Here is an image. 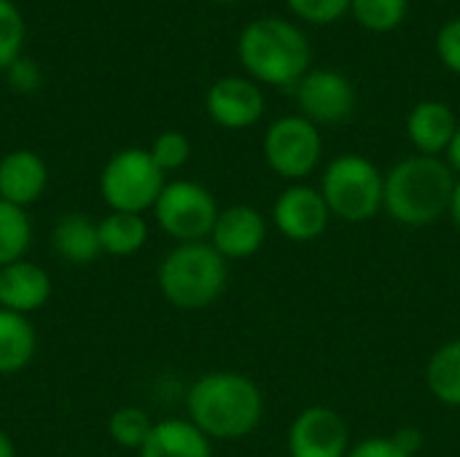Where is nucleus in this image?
I'll list each match as a JSON object with an SVG mask.
<instances>
[{
    "label": "nucleus",
    "mask_w": 460,
    "mask_h": 457,
    "mask_svg": "<svg viewBox=\"0 0 460 457\" xmlns=\"http://www.w3.org/2000/svg\"><path fill=\"white\" fill-rule=\"evenodd\" d=\"M261 412V391L248 377L234 372L205 374L189 391L191 423L208 439H243L259 426Z\"/></svg>",
    "instance_id": "1"
},
{
    "label": "nucleus",
    "mask_w": 460,
    "mask_h": 457,
    "mask_svg": "<svg viewBox=\"0 0 460 457\" xmlns=\"http://www.w3.org/2000/svg\"><path fill=\"white\" fill-rule=\"evenodd\" d=\"M237 57L256 81L270 86H294L310 73L313 48L296 24L264 16L240 32Z\"/></svg>",
    "instance_id": "2"
},
{
    "label": "nucleus",
    "mask_w": 460,
    "mask_h": 457,
    "mask_svg": "<svg viewBox=\"0 0 460 457\" xmlns=\"http://www.w3.org/2000/svg\"><path fill=\"white\" fill-rule=\"evenodd\" d=\"M456 191L453 170L437 156H410L385 178L383 205L404 226H429L445 210Z\"/></svg>",
    "instance_id": "3"
},
{
    "label": "nucleus",
    "mask_w": 460,
    "mask_h": 457,
    "mask_svg": "<svg viewBox=\"0 0 460 457\" xmlns=\"http://www.w3.org/2000/svg\"><path fill=\"white\" fill-rule=\"evenodd\" d=\"M159 288L178 310H205L226 288V259L205 242H183L159 267Z\"/></svg>",
    "instance_id": "4"
},
{
    "label": "nucleus",
    "mask_w": 460,
    "mask_h": 457,
    "mask_svg": "<svg viewBox=\"0 0 460 457\" xmlns=\"http://www.w3.org/2000/svg\"><path fill=\"white\" fill-rule=\"evenodd\" d=\"M321 194L337 218L361 224L380 210L385 178L369 159L358 154H345L326 167Z\"/></svg>",
    "instance_id": "5"
},
{
    "label": "nucleus",
    "mask_w": 460,
    "mask_h": 457,
    "mask_svg": "<svg viewBox=\"0 0 460 457\" xmlns=\"http://www.w3.org/2000/svg\"><path fill=\"white\" fill-rule=\"evenodd\" d=\"M164 172L146 148H124L108 159L100 175V194L116 213H143L164 191Z\"/></svg>",
    "instance_id": "6"
},
{
    "label": "nucleus",
    "mask_w": 460,
    "mask_h": 457,
    "mask_svg": "<svg viewBox=\"0 0 460 457\" xmlns=\"http://www.w3.org/2000/svg\"><path fill=\"white\" fill-rule=\"evenodd\" d=\"M154 213H156L159 226L181 245L202 242V237L213 234V226L218 218L213 194L205 186L191 183V180L167 183L154 205Z\"/></svg>",
    "instance_id": "7"
},
{
    "label": "nucleus",
    "mask_w": 460,
    "mask_h": 457,
    "mask_svg": "<svg viewBox=\"0 0 460 457\" xmlns=\"http://www.w3.org/2000/svg\"><path fill=\"white\" fill-rule=\"evenodd\" d=\"M264 156L280 178L299 180L310 175L321 159V135L305 116H283L267 129Z\"/></svg>",
    "instance_id": "8"
},
{
    "label": "nucleus",
    "mask_w": 460,
    "mask_h": 457,
    "mask_svg": "<svg viewBox=\"0 0 460 457\" xmlns=\"http://www.w3.org/2000/svg\"><path fill=\"white\" fill-rule=\"evenodd\" d=\"M302 116L313 124H342L356 110V89L340 70H310L296 83Z\"/></svg>",
    "instance_id": "9"
},
{
    "label": "nucleus",
    "mask_w": 460,
    "mask_h": 457,
    "mask_svg": "<svg viewBox=\"0 0 460 457\" xmlns=\"http://www.w3.org/2000/svg\"><path fill=\"white\" fill-rule=\"evenodd\" d=\"M348 426L329 407L305 409L288 434L291 457H348Z\"/></svg>",
    "instance_id": "10"
},
{
    "label": "nucleus",
    "mask_w": 460,
    "mask_h": 457,
    "mask_svg": "<svg viewBox=\"0 0 460 457\" xmlns=\"http://www.w3.org/2000/svg\"><path fill=\"white\" fill-rule=\"evenodd\" d=\"M208 116L224 129H245L253 127L264 113V94L261 89L240 75L218 78L205 97Z\"/></svg>",
    "instance_id": "11"
},
{
    "label": "nucleus",
    "mask_w": 460,
    "mask_h": 457,
    "mask_svg": "<svg viewBox=\"0 0 460 457\" xmlns=\"http://www.w3.org/2000/svg\"><path fill=\"white\" fill-rule=\"evenodd\" d=\"M275 224L294 242H310L321 237L329 226V205L321 191L310 186L286 189L275 202Z\"/></svg>",
    "instance_id": "12"
},
{
    "label": "nucleus",
    "mask_w": 460,
    "mask_h": 457,
    "mask_svg": "<svg viewBox=\"0 0 460 457\" xmlns=\"http://www.w3.org/2000/svg\"><path fill=\"white\" fill-rule=\"evenodd\" d=\"M210 237H213V248L224 259H248L264 245L267 224L259 210L248 205H234L218 213Z\"/></svg>",
    "instance_id": "13"
},
{
    "label": "nucleus",
    "mask_w": 460,
    "mask_h": 457,
    "mask_svg": "<svg viewBox=\"0 0 460 457\" xmlns=\"http://www.w3.org/2000/svg\"><path fill=\"white\" fill-rule=\"evenodd\" d=\"M51 296V277L32 261H13L0 269V310L30 315Z\"/></svg>",
    "instance_id": "14"
},
{
    "label": "nucleus",
    "mask_w": 460,
    "mask_h": 457,
    "mask_svg": "<svg viewBox=\"0 0 460 457\" xmlns=\"http://www.w3.org/2000/svg\"><path fill=\"white\" fill-rule=\"evenodd\" d=\"M46 162L27 148L11 151L0 159V199L27 207L46 191Z\"/></svg>",
    "instance_id": "15"
},
{
    "label": "nucleus",
    "mask_w": 460,
    "mask_h": 457,
    "mask_svg": "<svg viewBox=\"0 0 460 457\" xmlns=\"http://www.w3.org/2000/svg\"><path fill=\"white\" fill-rule=\"evenodd\" d=\"M458 129L456 113L437 100L418 102L407 119V135L423 156H437L450 148Z\"/></svg>",
    "instance_id": "16"
},
{
    "label": "nucleus",
    "mask_w": 460,
    "mask_h": 457,
    "mask_svg": "<svg viewBox=\"0 0 460 457\" xmlns=\"http://www.w3.org/2000/svg\"><path fill=\"white\" fill-rule=\"evenodd\" d=\"M140 457H213L210 439L191 420H162L137 450Z\"/></svg>",
    "instance_id": "17"
},
{
    "label": "nucleus",
    "mask_w": 460,
    "mask_h": 457,
    "mask_svg": "<svg viewBox=\"0 0 460 457\" xmlns=\"http://www.w3.org/2000/svg\"><path fill=\"white\" fill-rule=\"evenodd\" d=\"M51 248L67 264H75V267L92 264L102 253L100 229L89 215L67 213L57 221V226L51 232Z\"/></svg>",
    "instance_id": "18"
},
{
    "label": "nucleus",
    "mask_w": 460,
    "mask_h": 457,
    "mask_svg": "<svg viewBox=\"0 0 460 457\" xmlns=\"http://www.w3.org/2000/svg\"><path fill=\"white\" fill-rule=\"evenodd\" d=\"M38 337L27 315L0 310V377L19 374L35 356Z\"/></svg>",
    "instance_id": "19"
},
{
    "label": "nucleus",
    "mask_w": 460,
    "mask_h": 457,
    "mask_svg": "<svg viewBox=\"0 0 460 457\" xmlns=\"http://www.w3.org/2000/svg\"><path fill=\"white\" fill-rule=\"evenodd\" d=\"M100 245L111 256H132L148 240V224L137 213H116L111 210L100 224Z\"/></svg>",
    "instance_id": "20"
},
{
    "label": "nucleus",
    "mask_w": 460,
    "mask_h": 457,
    "mask_svg": "<svg viewBox=\"0 0 460 457\" xmlns=\"http://www.w3.org/2000/svg\"><path fill=\"white\" fill-rule=\"evenodd\" d=\"M32 242V224L24 207L0 199V269L22 261Z\"/></svg>",
    "instance_id": "21"
},
{
    "label": "nucleus",
    "mask_w": 460,
    "mask_h": 457,
    "mask_svg": "<svg viewBox=\"0 0 460 457\" xmlns=\"http://www.w3.org/2000/svg\"><path fill=\"white\" fill-rule=\"evenodd\" d=\"M429 388L439 401L460 407V339L434 353L429 364Z\"/></svg>",
    "instance_id": "22"
},
{
    "label": "nucleus",
    "mask_w": 460,
    "mask_h": 457,
    "mask_svg": "<svg viewBox=\"0 0 460 457\" xmlns=\"http://www.w3.org/2000/svg\"><path fill=\"white\" fill-rule=\"evenodd\" d=\"M356 22L369 32H391L407 16V0H350Z\"/></svg>",
    "instance_id": "23"
},
{
    "label": "nucleus",
    "mask_w": 460,
    "mask_h": 457,
    "mask_svg": "<svg viewBox=\"0 0 460 457\" xmlns=\"http://www.w3.org/2000/svg\"><path fill=\"white\" fill-rule=\"evenodd\" d=\"M108 431L116 444H121L127 450H140L146 444L148 434L154 431V423L148 420V415L140 407H121L111 415Z\"/></svg>",
    "instance_id": "24"
},
{
    "label": "nucleus",
    "mask_w": 460,
    "mask_h": 457,
    "mask_svg": "<svg viewBox=\"0 0 460 457\" xmlns=\"http://www.w3.org/2000/svg\"><path fill=\"white\" fill-rule=\"evenodd\" d=\"M24 16L13 0H0V70H8L24 48Z\"/></svg>",
    "instance_id": "25"
},
{
    "label": "nucleus",
    "mask_w": 460,
    "mask_h": 457,
    "mask_svg": "<svg viewBox=\"0 0 460 457\" xmlns=\"http://www.w3.org/2000/svg\"><path fill=\"white\" fill-rule=\"evenodd\" d=\"M148 154H151V159L156 162V167H159L162 172H172V170H181V167L189 162V156H191V143H189V137H186L183 132L170 129V132H162V135L151 143Z\"/></svg>",
    "instance_id": "26"
},
{
    "label": "nucleus",
    "mask_w": 460,
    "mask_h": 457,
    "mask_svg": "<svg viewBox=\"0 0 460 457\" xmlns=\"http://www.w3.org/2000/svg\"><path fill=\"white\" fill-rule=\"evenodd\" d=\"M288 8L310 24H332L350 13V0H286Z\"/></svg>",
    "instance_id": "27"
},
{
    "label": "nucleus",
    "mask_w": 460,
    "mask_h": 457,
    "mask_svg": "<svg viewBox=\"0 0 460 457\" xmlns=\"http://www.w3.org/2000/svg\"><path fill=\"white\" fill-rule=\"evenodd\" d=\"M5 81H8V86H11L13 92H19V94H32V92L40 86L43 75H40L38 62H32V59H27V57L22 54V57L5 70Z\"/></svg>",
    "instance_id": "28"
},
{
    "label": "nucleus",
    "mask_w": 460,
    "mask_h": 457,
    "mask_svg": "<svg viewBox=\"0 0 460 457\" xmlns=\"http://www.w3.org/2000/svg\"><path fill=\"white\" fill-rule=\"evenodd\" d=\"M437 51L439 59L460 75V16L450 19L447 24H442L439 35H437Z\"/></svg>",
    "instance_id": "29"
},
{
    "label": "nucleus",
    "mask_w": 460,
    "mask_h": 457,
    "mask_svg": "<svg viewBox=\"0 0 460 457\" xmlns=\"http://www.w3.org/2000/svg\"><path fill=\"white\" fill-rule=\"evenodd\" d=\"M348 457H412L407 455L394 439H367L358 447H353Z\"/></svg>",
    "instance_id": "30"
},
{
    "label": "nucleus",
    "mask_w": 460,
    "mask_h": 457,
    "mask_svg": "<svg viewBox=\"0 0 460 457\" xmlns=\"http://www.w3.org/2000/svg\"><path fill=\"white\" fill-rule=\"evenodd\" d=\"M394 442H396L407 455H415V453L420 450V444H423V436H420L418 428H402V431L394 436Z\"/></svg>",
    "instance_id": "31"
},
{
    "label": "nucleus",
    "mask_w": 460,
    "mask_h": 457,
    "mask_svg": "<svg viewBox=\"0 0 460 457\" xmlns=\"http://www.w3.org/2000/svg\"><path fill=\"white\" fill-rule=\"evenodd\" d=\"M447 156H450V167L460 172V124L458 129H456V137H453V143H450V148H447Z\"/></svg>",
    "instance_id": "32"
},
{
    "label": "nucleus",
    "mask_w": 460,
    "mask_h": 457,
    "mask_svg": "<svg viewBox=\"0 0 460 457\" xmlns=\"http://www.w3.org/2000/svg\"><path fill=\"white\" fill-rule=\"evenodd\" d=\"M450 215H453L456 226L460 229V180L456 183V191H453V199H450Z\"/></svg>",
    "instance_id": "33"
},
{
    "label": "nucleus",
    "mask_w": 460,
    "mask_h": 457,
    "mask_svg": "<svg viewBox=\"0 0 460 457\" xmlns=\"http://www.w3.org/2000/svg\"><path fill=\"white\" fill-rule=\"evenodd\" d=\"M0 457H16L13 442L8 439V434H5V431H0Z\"/></svg>",
    "instance_id": "34"
},
{
    "label": "nucleus",
    "mask_w": 460,
    "mask_h": 457,
    "mask_svg": "<svg viewBox=\"0 0 460 457\" xmlns=\"http://www.w3.org/2000/svg\"><path fill=\"white\" fill-rule=\"evenodd\" d=\"M213 3H237V0H213Z\"/></svg>",
    "instance_id": "35"
},
{
    "label": "nucleus",
    "mask_w": 460,
    "mask_h": 457,
    "mask_svg": "<svg viewBox=\"0 0 460 457\" xmlns=\"http://www.w3.org/2000/svg\"><path fill=\"white\" fill-rule=\"evenodd\" d=\"M288 457H291V455H288Z\"/></svg>",
    "instance_id": "36"
}]
</instances>
